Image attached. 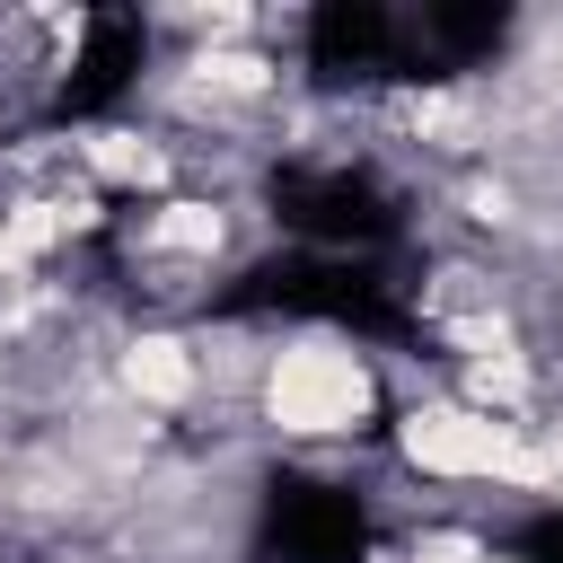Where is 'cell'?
Instances as JSON below:
<instances>
[{
    "instance_id": "cell-1",
    "label": "cell",
    "mask_w": 563,
    "mask_h": 563,
    "mask_svg": "<svg viewBox=\"0 0 563 563\" xmlns=\"http://www.w3.org/2000/svg\"><path fill=\"white\" fill-rule=\"evenodd\" d=\"M255 422L290 457H343L387 422V361L334 317H290L255 378Z\"/></svg>"
}]
</instances>
